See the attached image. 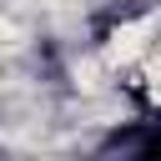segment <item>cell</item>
<instances>
[{"instance_id":"obj_1","label":"cell","mask_w":161,"mask_h":161,"mask_svg":"<svg viewBox=\"0 0 161 161\" xmlns=\"http://www.w3.org/2000/svg\"><path fill=\"white\" fill-rule=\"evenodd\" d=\"M156 35H161V15L156 10H141V15H121L111 30H106V40H101V65L111 70V75H131L141 60H146V50L156 45Z\"/></svg>"},{"instance_id":"obj_2","label":"cell","mask_w":161,"mask_h":161,"mask_svg":"<svg viewBox=\"0 0 161 161\" xmlns=\"http://www.w3.org/2000/svg\"><path fill=\"white\" fill-rule=\"evenodd\" d=\"M20 40H25L20 15H15L10 5H0V55H5V50H20Z\"/></svg>"},{"instance_id":"obj_3","label":"cell","mask_w":161,"mask_h":161,"mask_svg":"<svg viewBox=\"0 0 161 161\" xmlns=\"http://www.w3.org/2000/svg\"><path fill=\"white\" fill-rule=\"evenodd\" d=\"M0 96H5V75H0Z\"/></svg>"}]
</instances>
